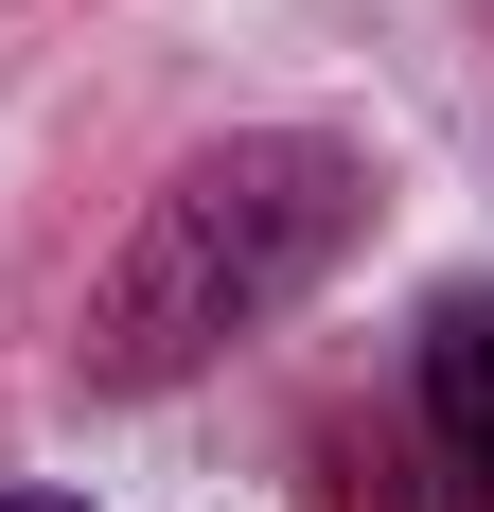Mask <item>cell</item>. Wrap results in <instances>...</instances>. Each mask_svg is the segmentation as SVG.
<instances>
[{
    "label": "cell",
    "mask_w": 494,
    "mask_h": 512,
    "mask_svg": "<svg viewBox=\"0 0 494 512\" xmlns=\"http://www.w3.org/2000/svg\"><path fill=\"white\" fill-rule=\"evenodd\" d=\"M0 512H89V495H0Z\"/></svg>",
    "instance_id": "obj_3"
},
{
    "label": "cell",
    "mask_w": 494,
    "mask_h": 512,
    "mask_svg": "<svg viewBox=\"0 0 494 512\" xmlns=\"http://www.w3.org/2000/svg\"><path fill=\"white\" fill-rule=\"evenodd\" d=\"M353 230H371V159H353L336 124H247V142L177 159L159 212L124 230V265H106V301H89V389H177V371H212L230 336H265Z\"/></svg>",
    "instance_id": "obj_1"
},
{
    "label": "cell",
    "mask_w": 494,
    "mask_h": 512,
    "mask_svg": "<svg viewBox=\"0 0 494 512\" xmlns=\"http://www.w3.org/2000/svg\"><path fill=\"white\" fill-rule=\"evenodd\" d=\"M424 442H442V460L494 495V283L424 318Z\"/></svg>",
    "instance_id": "obj_2"
}]
</instances>
